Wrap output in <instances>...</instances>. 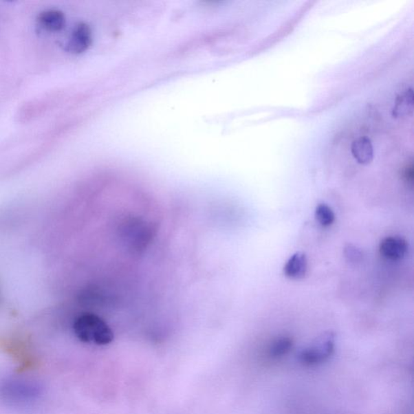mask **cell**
Returning a JSON list of instances; mask_svg holds the SVG:
<instances>
[{"label":"cell","instance_id":"cell-4","mask_svg":"<svg viewBox=\"0 0 414 414\" xmlns=\"http://www.w3.org/2000/svg\"><path fill=\"white\" fill-rule=\"evenodd\" d=\"M93 43V32L89 25L80 22L74 27L67 49L68 52L79 54L86 52Z\"/></svg>","mask_w":414,"mask_h":414},{"label":"cell","instance_id":"cell-6","mask_svg":"<svg viewBox=\"0 0 414 414\" xmlns=\"http://www.w3.org/2000/svg\"><path fill=\"white\" fill-rule=\"evenodd\" d=\"M308 262L305 252H297L294 254L284 265L285 276L290 279L300 280L305 277L307 272Z\"/></svg>","mask_w":414,"mask_h":414},{"label":"cell","instance_id":"cell-1","mask_svg":"<svg viewBox=\"0 0 414 414\" xmlns=\"http://www.w3.org/2000/svg\"><path fill=\"white\" fill-rule=\"evenodd\" d=\"M43 393L41 386L33 380L11 379L0 384V401L9 406H34L40 401Z\"/></svg>","mask_w":414,"mask_h":414},{"label":"cell","instance_id":"cell-7","mask_svg":"<svg viewBox=\"0 0 414 414\" xmlns=\"http://www.w3.org/2000/svg\"><path fill=\"white\" fill-rule=\"evenodd\" d=\"M36 21L43 29L50 32L61 31L66 25V17L58 9H48L40 12Z\"/></svg>","mask_w":414,"mask_h":414},{"label":"cell","instance_id":"cell-2","mask_svg":"<svg viewBox=\"0 0 414 414\" xmlns=\"http://www.w3.org/2000/svg\"><path fill=\"white\" fill-rule=\"evenodd\" d=\"M74 332L83 342L105 346L111 343L113 333L100 317L93 314H84L74 322Z\"/></svg>","mask_w":414,"mask_h":414},{"label":"cell","instance_id":"cell-13","mask_svg":"<svg viewBox=\"0 0 414 414\" xmlns=\"http://www.w3.org/2000/svg\"><path fill=\"white\" fill-rule=\"evenodd\" d=\"M404 177H406V178L407 179V180H413V165H411V167H407L406 168V170H404Z\"/></svg>","mask_w":414,"mask_h":414},{"label":"cell","instance_id":"cell-9","mask_svg":"<svg viewBox=\"0 0 414 414\" xmlns=\"http://www.w3.org/2000/svg\"><path fill=\"white\" fill-rule=\"evenodd\" d=\"M413 111V91L408 89L397 95L393 109V117L402 118L408 116Z\"/></svg>","mask_w":414,"mask_h":414},{"label":"cell","instance_id":"cell-12","mask_svg":"<svg viewBox=\"0 0 414 414\" xmlns=\"http://www.w3.org/2000/svg\"><path fill=\"white\" fill-rule=\"evenodd\" d=\"M345 255L349 261L353 262V263L360 261L362 256L361 251L353 246H348L345 248Z\"/></svg>","mask_w":414,"mask_h":414},{"label":"cell","instance_id":"cell-5","mask_svg":"<svg viewBox=\"0 0 414 414\" xmlns=\"http://www.w3.org/2000/svg\"><path fill=\"white\" fill-rule=\"evenodd\" d=\"M408 243L400 237H389L380 242V252L382 257L389 261H400L406 257Z\"/></svg>","mask_w":414,"mask_h":414},{"label":"cell","instance_id":"cell-11","mask_svg":"<svg viewBox=\"0 0 414 414\" xmlns=\"http://www.w3.org/2000/svg\"><path fill=\"white\" fill-rule=\"evenodd\" d=\"M315 216L322 227L328 228L334 223L335 214L332 208L326 204H320L316 206Z\"/></svg>","mask_w":414,"mask_h":414},{"label":"cell","instance_id":"cell-10","mask_svg":"<svg viewBox=\"0 0 414 414\" xmlns=\"http://www.w3.org/2000/svg\"><path fill=\"white\" fill-rule=\"evenodd\" d=\"M293 340L292 338L283 336L278 338L271 343L269 348V356L273 358H278L286 356L293 347Z\"/></svg>","mask_w":414,"mask_h":414},{"label":"cell","instance_id":"cell-3","mask_svg":"<svg viewBox=\"0 0 414 414\" xmlns=\"http://www.w3.org/2000/svg\"><path fill=\"white\" fill-rule=\"evenodd\" d=\"M335 351V335L332 332L322 334L312 347L301 352L300 360L306 366H316L325 362Z\"/></svg>","mask_w":414,"mask_h":414},{"label":"cell","instance_id":"cell-8","mask_svg":"<svg viewBox=\"0 0 414 414\" xmlns=\"http://www.w3.org/2000/svg\"><path fill=\"white\" fill-rule=\"evenodd\" d=\"M351 153L358 164H370L374 159V149L369 138L360 137L353 140L351 144Z\"/></svg>","mask_w":414,"mask_h":414}]
</instances>
